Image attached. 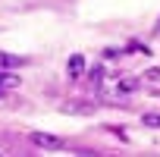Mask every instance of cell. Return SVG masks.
Wrapping results in <instances>:
<instances>
[{"mask_svg": "<svg viewBox=\"0 0 160 157\" xmlns=\"http://www.w3.org/2000/svg\"><path fill=\"white\" fill-rule=\"evenodd\" d=\"M32 144H38V148H63V141L57 135H44V132H35L32 135Z\"/></svg>", "mask_w": 160, "mask_h": 157, "instance_id": "cell-1", "label": "cell"}, {"mask_svg": "<svg viewBox=\"0 0 160 157\" xmlns=\"http://www.w3.org/2000/svg\"><path fill=\"white\" fill-rule=\"evenodd\" d=\"M82 69H85V57H82V53H72V57H69V75L78 78V75H82Z\"/></svg>", "mask_w": 160, "mask_h": 157, "instance_id": "cell-2", "label": "cell"}, {"mask_svg": "<svg viewBox=\"0 0 160 157\" xmlns=\"http://www.w3.org/2000/svg\"><path fill=\"white\" fill-rule=\"evenodd\" d=\"M25 60L22 57H16V53H0V69H16V66H22Z\"/></svg>", "mask_w": 160, "mask_h": 157, "instance_id": "cell-3", "label": "cell"}, {"mask_svg": "<svg viewBox=\"0 0 160 157\" xmlns=\"http://www.w3.org/2000/svg\"><path fill=\"white\" fill-rule=\"evenodd\" d=\"M141 123L148 129H160V113H148V116H141Z\"/></svg>", "mask_w": 160, "mask_h": 157, "instance_id": "cell-4", "label": "cell"}, {"mask_svg": "<svg viewBox=\"0 0 160 157\" xmlns=\"http://www.w3.org/2000/svg\"><path fill=\"white\" fill-rule=\"evenodd\" d=\"M135 78H122V82H119V91H135Z\"/></svg>", "mask_w": 160, "mask_h": 157, "instance_id": "cell-5", "label": "cell"}, {"mask_svg": "<svg viewBox=\"0 0 160 157\" xmlns=\"http://www.w3.org/2000/svg\"><path fill=\"white\" fill-rule=\"evenodd\" d=\"M157 28H160V25H157Z\"/></svg>", "mask_w": 160, "mask_h": 157, "instance_id": "cell-6", "label": "cell"}]
</instances>
